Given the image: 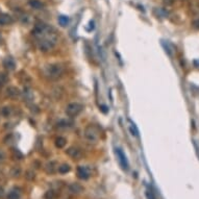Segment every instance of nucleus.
Segmentation results:
<instances>
[{
	"mask_svg": "<svg viewBox=\"0 0 199 199\" xmlns=\"http://www.w3.org/2000/svg\"><path fill=\"white\" fill-rule=\"evenodd\" d=\"M14 153H15V155L18 156V160H21L22 157H23V154H22L21 152H20V151L18 150V149H15V150H14Z\"/></svg>",
	"mask_w": 199,
	"mask_h": 199,
	"instance_id": "bb28decb",
	"label": "nucleus"
},
{
	"mask_svg": "<svg viewBox=\"0 0 199 199\" xmlns=\"http://www.w3.org/2000/svg\"><path fill=\"white\" fill-rule=\"evenodd\" d=\"M100 109H101L103 113H108L109 112L108 106H105V105H101V106H100Z\"/></svg>",
	"mask_w": 199,
	"mask_h": 199,
	"instance_id": "cd10ccee",
	"label": "nucleus"
},
{
	"mask_svg": "<svg viewBox=\"0 0 199 199\" xmlns=\"http://www.w3.org/2000/svg\"><path fill=\"white\" fill-rule=\"evenodd\" d=\"M28 4L34 10H42L44 7V3L42 1H40V0H29Z\"/></svg>",
	"mask_w": 199,
	"mask_h": 199,
	"instance_id": "f8f14e48",
	"label": "nucleus"
},
{
	"mask_svg": "<svg viewBox=\"0 0 199 199\" xmlns=\"http://www.w3.org/2000/svg\"><path fill=\"white\" fill-rule=\"evenodd\" d=\"M58 169V166L55 162H50L46 165V172L47 173L52 174V173H54Z\"/></svg>",
	"mask_w": 199,
	"mask_h": 199,
	"instance_id": "ddd939ff",
	"label": "nucleus"
},
{
	"mask_svg": "<svg viewBox=\"0 0 199 199\" xmlns=\"http://www.w3.org/2000/svg\"><path fill=\"white\" fill-rule=\"evenodd\" d=\"M82 109H84V106L82 104L78 102H72L70 103V104L67 105L66 108V114L69 116V117L73 118V117H76L77 115H79L82 111Z\"/></svg>",
	"mask_w": 199,
	"mask_h": 199,
	"instance_id": "20e7f679",
	"label": "nucleus"
},
{
	"mask_svg": "<svg viewBox=\"0 0 199 199\" xmlns=\"http://www.w3.org/2000/svg\"><path fill=\"white\" fill-rule=\"evenodd\" d=\"M7 81V75L5 73H0V88Z\"/></svg>",
	"mask_w": 199,
	"mask_h": 199,
	"instance_id": "aec40b11",
	"label": "nucleus"
},
{
	"mask_svg": "<svg viewBox=\"0 0 199 199\" xmlns=\"http://www.w3.org/2000/svg\"><path fill=\"white\" fill-rule=\"evenodd\" d=\"M25 176H26V178H27V179L31 180V179H34V178H35V173H34V172H27Z\"/></svg>",
	"mask_w": 199,
	"mask_h": 199,
	"instance_id": "a878e982",
	"label": "nucleus"
},
{
	"mask_svg": "<svg viewBox=\"0 0 199 199\" xmlns=\"http://www.w3.org/2000/svg\"><path fill=\"white\" fill-rule=\"evenodd\" d=\"M77 176L82 180H87L90 177V172L88 171V169L84 167V166H79L77 168Z\"/></svg>",
	"mask_w": 199,
	"mask_h": 199,
	"instance_id": "0eeeda50",
	"label": "nucleus"
},
{
	"mask_svg": "<svg viewBox=\"0 0 199 199\" xmlns=\"http://www.w3.org/2000/svg\"><path fill=\"white\" fill-rule=\"evenodd\" d=\"M71 125H72V122H70V121H67V120H61L58 123V127H63V128H66V127H70Z\"/></svg>",
	"mask_w": 199,
	"mask_h": 199,
	"instance_id": "a211bd4d",
	"label": "nucleus"
},
{
	"mask_svg": "<svg viewBox=\"0 0 199 199\" xmlns=\"http://www.w3.org/2000/svg\"><path fill=\"white\" fill-rule=\"evenodd\" d=\"M69 189L72 193H76V194L82 192V190H84V188H82L81 185H78V183H72V185L69 187Z\"/></svg>",
	"mask_w": 199,
	"mask_h": 199,
	"instance_id": "2eb2a0df",
	"label": "nucleus"
},
{
	"mask_svg": "<svg viewBox=\"0 0 199 199\" xmlns=\"http://www.w3.org/2000/svg\"><path fill=\"white\" fill-rule=\"evenodd\" d=\"M7 199H20V194L16 191H11L7 195Z\"/></svg>",
	"mask_w": 199,
	"mask_h": 199,
	"instance_id": "6ab92c4d",
	"label": "nucleus"
},
{
	"mask_svg": "<svg viewBox=\"0 0 199 199\" xmlns=\"http://www.w3.org/2000/svg\"><path fill=\"white\" fill-rule=\"evenodd\" d=\"M55 197V194H54V192L53 191H48L45 194V198L46 199H53Z\"/></svg>",
	"mask_w": 199,
	"mask_h": 199,
	"instance_id": "b1692460",
	"label": "nucleus"
},
{
	"mask_svg": "<svg viewBox=\"0 0 199 199\" xmlns=\"http://www.w3.org/2000/svg\"><path fill=\"white\" fill-rule=\"evenodd\" d=\"M130 132H132V136H136V137L139 136V130L133 123H130Z\"/></svg>",
	"mask_w": 199,
	"mask_h": 199,
	"instance_id": "412c9836",
	"label": "nucleus"
},
{
	"mask_svg": "<svg viewBox=\"0 0 199 199\" xmlns=\"http://www.w3.org/2000/svg\"><path fill=\"white\" fill-rule=\"evenodd\" d=\"M52 32H54V29L48 24H45V23H38L32 29V35L37 40H40V39L46 37V35L52 34Z\"/></svg>",
	"mask_w": 199,
	"mask_h": 199,
	"instance_id": "f03ea898",
	"label": "nucleus"
},
{
	"mask_svg": "<svg viewBox=\"0 0 199 199\" xmlns=\"http://www.w3.org/2000/svg\"><path fill=\"white\" fill-rule=\"evenodd\" d=\"M66 143H67V140L65 138H63V137H58L55 140V146L58 148H64Z\"/></svg>",
	"mask_w": 199,
	"mask_h": 199,
	"instance_id": "4468645a",
	"label": "nucleus"
},
{
	"mask_svg": "<svg viewBox=\"0 0 199 199\" xmlns=\"http://www.w3.org/2000/svg\"><path fill=\"white\" fill-rule=\"evenodd\" d=\"M21 92L17 87H8L7 89V95L10 98H17L20 96Z\"/></svg>",
	"mask_w": 199,
	"mask_h": 199,
	"instance_id": "1a4fd4ad",
	"label": "nucleus"
},
{
	"mask_svg": "<svg viewBox=\"0 0 199 199\" xmlns=\"http://www.w3.org/2000/svg\"><path fill=\"white\" fill-rule=\"evenodd\" d=\"M20 173H21V170H20V168H17V167H14L13 169H12V171H11V175H12V176H14V177L19 176Z\"/></svg>",
	"mask_w": 199,
	"mask_h": 199,
	"instance_id": "4be33fe9",
	"label": "nucleus"
},
{
	"mask_svg": "<svg viewBox=\"0 0 199 199\" xmlns=\"http://www.w3.org/2000/svg\"><path fill=\"white\" fill-rule=\"evenodd\" d=\"M13 23V18L7 14H0V25H8Z\"/></svg>",
	"mask_w": 199,
	"mask_h": 199,
	"instance_id": "9d476101",
	"label": "nucleus"
},
{
	"mask_svg": "<svg viewBox=\"0 0 199 199\" xmlns=\"http://www.w3.org/2000/svg\"><path fill=\"white\" fill-rule=\"evenodd\" d=\"M70 166L68 165V164H63V165H61V166H58V172L61 174H65V173H67V172H69L70 171Z\"/></svg>",
	"mask_w": 199,
	"mask_h": 199,
	"instance_id": "f3484780",
	"label": "nucleus"
},
{
	"mask_svg": "<svg viewBox=\"0 0 199 199\" xmlns=\"http://www.w3.org/2000/svg\"><path fill=\"white\" fill-rule=\"evenodd\" d=\"M56 42H58V35H56L55 31L42 39H40V40H38L39 48H40L41 51H44V52L51 50L53 47L56 45Z\"/></svg>",
	"mask_w": 199,
	"mask_h": 199,
	"instance_id": "f257e3e1",
	"label": "nucleus"
},
{
	"mask_svg": "<svg viewBox=\"0 0 199 199\" xmlns=\"http://www.w3.org/2000/svg\"><path fill=\"white\" fill-rule=\"evenodd\" d=\"M85 137L89 141L96 142L99 139V132L97 127H95L94 125H88L85 129Z\"/></svg>",
	"mask_w": 199,
	"mask_h": 199,
	"instance_id": "39448f33",
	"label": "nucleus"
},
{
	"mask_svg": "<svg viewBox=\"0 0 199 199\" xmlns=\"http://www.w3.org/2000/svg\"><path fill=\"white\" fill-rule=\"evenodd\" d=\"M192 24H193V26H194L195 28L199 29V17L193 20V23H192Z\"/></svg>",
	"mask_w": 199,
	"mask_h": 199,
	"instance_id": "393cba45",
	"label": "nucleus"
},
{
	"mask_svg": "<svg viewBox=\"0 0 199 199\" xmlns=\"http://www.w3.org/2000/svg\"><path fill=\"white\" fill-rule=\"evenodd\" d=\"M3 157H4V154H3V152H2L1 150H0V161H2V160H3Z\"/></svg>",
	"mask_w": 199,
	"mask_h": 199,
	"instance_id": "c85d7f7f",
	"label": "nucleus"
},
{
	"mask_svg": "<svg viewBox=\"0 0 199 199\" xmlns=\"http://www.w3.org/2000/svg\"><path fill=\"white\" fill-rule=\"evenodd\" d=\"M64 73V69L58 64H51L46 68V75L51 79H56L61 77Z\"/></svg>",
	"mask_w": 199,
	"mask_h": 199,
	"instance_id": "7ed1b4c3",
	"label": "nucleus"
},
{
	"mask_svg": "<svg viewBox=\"0 0 199 199\" xmlns=\"http://www.w3.org/2000/svg\"><path fill=\"white\" fill-rule=\"evenodd\" d=\"M3 66L7 68V70L13 71L15 70V68H16V63H15V61L12 58H4L3 61Z\"/></svg>",
	"mask_w": 199,
	"mask_h": 199,
	"instance_id": "9b49d317",
	"label": "nucleus"
},
{
	"mask_svg": "<svg viewBox=\"0 0 199 199\" xmlns=\"http://www.w3.org/2000/svg\"><path fill=\"white\" fill-rule=\"evenodd\" d=\"M11 114V109L8 108V106H5L1 109V115L3 116V117H8Z\"/></svg>",
	"mask_w": 199,
	"mask_h": 199,
	"instance_id": "5701e85b",
	"label": "nucleus"
},
{
	"mask_svg": "<svg viewBox=\"0 0 199 199\" xmlns=\"http://www.w3.org/2000/svg\"><path fill=\"white\" fill-rule=\"evenodd\" d=\"M66 153L69 156L72 157V159H75V160H78V159H81V150H79L78 148H76V147H70L69 149L66 151Z\"/></svg>",
	"mask_w": 199,
	"mask_h": 199,
	"instance_id": "6e6552de",
	"label": "nucleus"
},
{
	"mask_svg": "<svg viewBox=\"0 0 199 199\" xmlns=\"http://www.w3.org/2000/svg\"><path fill=\"white\" fill-rule=\"evenodd\" d=\"M58 23H59V25L63 26V27L67 26L68 24H69V17H67V16H59L58 17Z\"/></svg>",
	"mask_w": 199,
	"mask_h": 199,
	"instance_id": "dca6fc26",
	"label": "nucleus"
},
{
	"mask_svg": "<svg viewBox=\"0 0 199 199\" xmlns=\"http://www.w3.org/2000/svg\"><path fill=\"white\" fill-rule=\"evenodd\" d=\"M115 153L116 155H117V159L119 161V164L121 165V167H122L123 170H128V161H127L125 154H124V152L122 150L120 149V148H116L115 149Z\"/></svg>",
	"mask_w": 199,
	"mask_h": 199,
	"instance_id": "423d86ee",
	"label": "nucleus"
}]
</instances>
